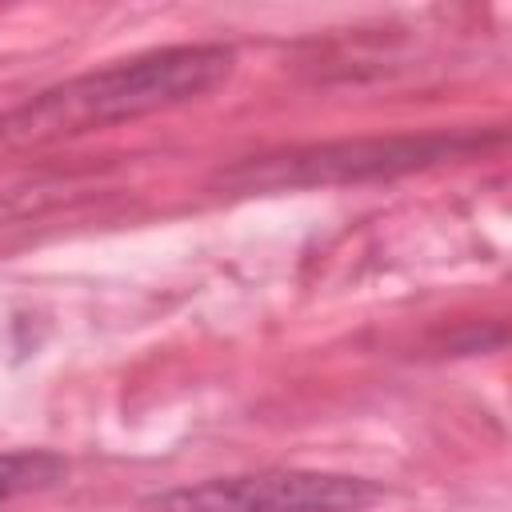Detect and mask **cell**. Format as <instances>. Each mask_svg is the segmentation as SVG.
<instances>
[{"instance_id": "obj_1", "label": "cell", "mask_w": 512, "mask_h": 512, "mask_svg": "<svg viewBox=\"0 0 512 512\" xmlns=\"http://www.w3.org/2000/svg\"><path fill=\"white\" fill-rule=\"evenodd\" d=\"M232 64L236 52L224 44H176L116 60L108 68L52 84L4 112L0 148H44L120 120L200 100L232 76Z\"/></svg>"}, {"instance_id": "obj_2", "label": "cell", "mask_w": 512, "mask_h": 512, "mask_svg": "<svg viewBox=\"0 0 512 512\" xmlns=\"http://www.w3.org/2000/svg\"><path fill=\"white\" fill-rule=\"evenodd\" d=\"M488 140L476 132H420V136H360L332 140L312 148H292L280 156H260L240 168H228L220 180L236 192H280V188H312V184H348L416 172L440 160L468 156Z\"/></svg>"}, {"instance_id": "obj_3", "label": "cell", "mask_w": 512, "mask_h": 512, "mask_svg": "<svg viewBox=\"0 0 512 512\" xmlns=\"http://www.w3.org/2000/svg\"><path fill=\"white\" fill-rule=\"evenodd\" d=\"M380 496L372 480L340 472L268 468L180 484L144 500L148 512H360Z\"/></svg>"}, {"instance_id": "obj_4", "label": "cell", "mask_w": 512, "mask_h": 512, "mask_svg": "<svg viewBox=\"0 0 512 512\" xmlns=\"http://www.w3.org/2000/svg\"><path fill=\"white\" fill-rule=\"evenodd\" d=\"M68 472V464L56 452H40V448H16V452H0V504L24 496V492H44L52 484H60Z\"/></svg>"}]
</instances>
